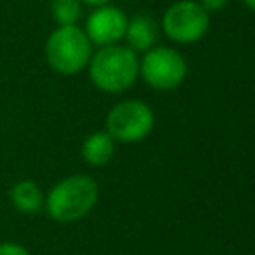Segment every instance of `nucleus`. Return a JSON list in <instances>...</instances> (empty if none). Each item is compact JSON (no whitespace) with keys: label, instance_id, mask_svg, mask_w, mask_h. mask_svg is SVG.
Returning <instances> with one entry per match:
<instances>
[{"label":"nucleus","instance_id":"7","mask_svg":"<svg viewBox=\"0 0 255 255\" xmlns=\"http://www.w3.org/2000/svg\"><path fill=\"white\" fill-rule=\"evenodd\" d=\"M126 26H128V16L124 14V10L112 4H104L98 6L88 16L84 32L92 44L104 48L118 44L126 34Z\"/></svg>","mask_w":255,"mask_h":255},{"label":"nucleus","instance_id":"12","mask_svg":"<svg viewBox=\"0 0 255 255\" xmlns=\"http://www.w3.org/2000/svg\"><path fill=\"white\" fill-rule=\"evenodd\" d=\"M0 255H30L24 247L16 245V243H2L0 245Z\"/></svg>","mask_w":255,"mask_h":255},{"label":"nucleus","instance_id":"1","mask_svg":"<svg viewBox=\"0 0 255 255\" xmlns=\"http://www.w3.org/2000/svg\"><path fill=\"white\" fill-rule=\"evenodd\" d=\"M92 84L108 94L128 90L139 76V60L128 46L112 44L100 48L88 62Z\"/></svg>","mask_w":255,"mask_h":255},{"label":"nucleus","instance_id":"13","mask_svg":"<svg viewBox=\"0 0 255 255\" xmlns=\"http://www.w3.org/2000/svg\"><path fill=\"white\" fill-rule=\"evenodd\" d=\"M199 4L207 10V12H215V10H221L229 4V0H199Z\"/></svg>","mask_w":255,"mask_h":255},{"label":"nucleus","instance_id":"2","mask_svg":"<svg viewBox=\"0 0 255 255\" xmlns=\"http://www.w3.org/2000/svg\"><path fill=\"white\" fill-rule=\"evenodd\" d=\"M98 201V183L90 175H70L58 181L46 199L52 219L68 223L84 217Z\"/></svg>","mask_w":255,"mask_h":255},{"label":"nucleus","instance_id":"14","mask_svg":"<svg viewBox=\"0 0 255 255\" xmlns=\"http://www.w3.org/2000/svg\"><path fill=\"white\" fill-rule=\"evenodd\" d=\"M80 2H84V4H90V6H104V4H110L112 0H80Z\"/></svg>","mask_w":255,"mask_h":255},{"label":"nucleus","instance_id":"10","mask_svg":"<svg viewBox=\"0 0 255 255\" xmlns=\"http://www.w3.org/2000/svg\"><path fill=\"white\" fill-rule=\"evenodd\" d=\"M10 197H12V203L16 205V209L22 213H36L42 207V191L30 179L18 181L12 187Z\"/></svg>","mask_w":255,"mask_h":255},{"label":"nucleus","instance_id":"6","mask_svg":"<svg viewBox=\"0 0 255 255\" xmlns=\"http://www.w3.org/2000/svg\"><path fill=\"white\" fill-rule=\"evenodd\" d=\"M209 28V12L193 0L173 2L161 18V30L177 44H193L205 36Z\"/></svg>","mask_w":255,"mask_h":255},{"label":"nucleus","instance_id":"9","mask_svg":"<svg viewBox=\"0 0 255 255\" xmlns=\"http://www.w3.org/2000/svg\"><path fill=\"white\" fill-rule=\"evenodd\" d=\"M114 141L116 139L108 131H94L82 143V157L90 165H96V167L106 165L114 157V151H116Z\"/></svg>","mask_w":255,"mask_h":255},{"label":"nucleus","instance_id":"5","mask_svg":"<svg viewBox=\"0 0 255 255\" xmlns=\"http://www.w3.org/2000/svg\"><path fill=\"white\" fill-rule=\"evenodd\" d=\"M153 122L155 118L151 108L139 100H124L116 104L106 116L108 133L114 139L126 143H133L147 137L153 129Z\"/></svg>","mask_w":255,"mask_h":255},{"label":"nucleus","instance_id":"3","mask_svg":"<svg viewBox=\"0 0 255 255\" xmlns=\"http://www.w3.org/2000/svg\"><path fill=\"white\" fill-rule=\"evenodd\" d=\"M92 58V42L78 26H58L46 40V60L58 74H78Z\"/></svg>","mask_w":255,"mask_h":255},{"label":"nucleus","instance_id":"15","mask_svg":"<svg viewBox=\"0 0 255 255\" xmlns=\"http://www.w3.org/2000/svg\"><path fill=\"white\" fill-rule=\"evenodd\" d=\"M243 4H245L249 10H253V12H255V0H243Z\"/></svg>","mask_w":255,"mask_h":255},{"label":"nucleus","instance_id":"4","mask_svg":"<svg viewBox=\"0 0 255 255\" xmlns=\"http://www.w3.org/2000/svg\"><path fill=\"white\" fill-rule=\"evenodd\" d=\"M139 76L153 90H173L187 76L185 58L167 46H153L139 60Z\"/></svg>","mask_w":255,"mask_h":255},{"label":"nucleus","instance_id":"8","mask_svg":"<svg viewBox=\"0 0 255 255\" xmlns=\"http://www.w3.org/2000/svg\"><path fill=\"white\" fill-rule=\"evenodd\" d=\"M157 36H159V26L149 14H135L131 20H128L124 34L128 48L133 50L135 54L151 50L157 44Z\"/></svg>","mask_w":255,"mask_h":255},{"label":"nucleus","instance_id":"11","mask_svg":"<svg viewBox=\"0 0 255 255\" xmlns=\"http://www.w3.org/2000/svg\"><path fill=\"white\" fill-rule=\"evenodd\" d=\"M50 10H52V18L60 26H76L78 18L82 16V2L80 0H52Z\"/></svg>","mask_w":255,"mask_h":255}]
</instances>
